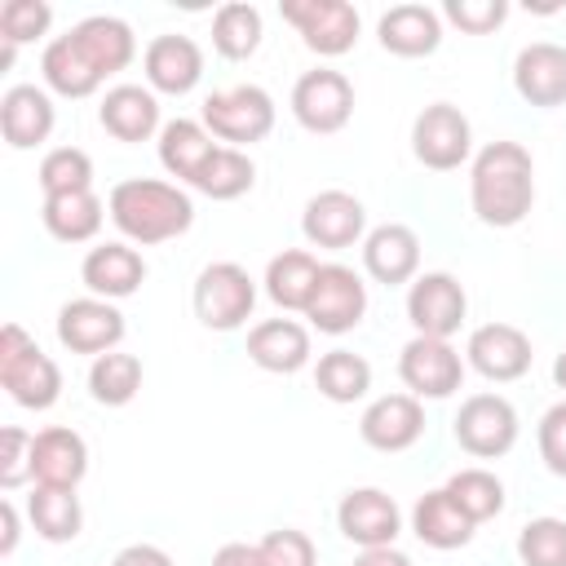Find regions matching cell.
I'll list each match as a JSON object with an SVG mask.
<instances>
[{
  "label": "cell",
  "mask_w": 566,
  "mask_h": 566,
  "mask_svg": "<svg viewBox=\"0 0 566 566\" xmlns=\"http://www.w3.org/2000/svg\"><path fill=\"white\" fill-rule=\"evenodd\" d=\"M44 230L62 243H88L102 230V199L93 190H71V195H49L44 199Z\"/></svg>",
  "instance_id": "cell-31"
},
{
  "label": "cell",
  "mask_w": 566,
  "mask_h": 566,
  "mask_svg": "<svg viewBox=\"0 0 566 566\" xmlns=\"http://www.w3.org/2000/svg\"><path fill=\"white\" fill-rule=\"evenodd\" d=\"M292 115L310 133H340L354 115V84L332 66L305 71L292 88Z\"/></svg>",
  "instance_id": "cell-10"
},
{
  "label": "cell",
  "mask_w": 566,
  "mask_h": 566,
  "mask_svg": "<svg viewBox=\"0 0 566 566\" xmlns=\"http://www.w3.org/2000/svg\"><path fill=\"white\" fill-rule=\"evenodd\" d=\"M354 566H411V557L389 544V548H363V553L354 557Z\"/></svg>",
  "instance_id": "cell-48"
},
{
  "label": "cell",
  "mask_w": 566,
  "mask_h": 566,
  "mask_svg": "<svg viewBox=\"0 0 566 566\" xmlns=\"http://www.w3.org/2000/svg\"><path fill=\"white\" fill-rule=\"evenodd\" d=\"M363 265L376 283L385 287H398V283H411L416 270H420V239L411 226L402 221H385L376 226L367 239H363Z\"/></svg>",
  "instance_id": "cell-20"
},
{
  "label": "cell",
  "mask_w": 566,
  "mask_h": 566,
  "mask_svg": "<svg viewBox=\"0 0 566 566\" xmlns=\"http://www.w3.org/2000/svg\"><path fill=\"white\" fill-rule=\"evenodd\" d=\"M283 22L323 57H340L358 40V9L345 0H283Z\"/></svg>",
  "instance_id": "cell-9"
},
{
  "label": "cell",
  "mask_w": 566,
  "mask_h": 566,
  "mask_svg": "<svg viewBox=\"0 0 566 566\" xmlns=\"http://www.w3.org/2000/svg\"><path fill=\"white\" fill-rule=\"evenodd\" d=\"M442 13H447L460 31L486 35V31H495V27L509 18V4H504V0H447Z\"/></svg>",
  "instance_id": "cell-44"
},
{
  "label": "cell",
  "mask_w": 566,
  "mask_h": 566,
  "mask_svg": "<svg viewBox=\"0 0 566 566\" xmlns=\"http://www.w3.org/2000/svg\"><path fill=\"white\" fill-rule=\"evenodd\" d=\"M40 71H44V84H49L53 93H62V97H88V93H97V84H102L97 66L80 53V44H75L71 35H57V40L44 44Z\"/></svg>",
  "instance_id": "cell-30"
},
{
  "label": "cell",
  "mask_w": 566,
  "mask_h": 566,
  "mask_svg": "<svg viewBox=\"0 0 566 566\" xmlns=\"http://www.w3.org/2000/svg\"><path fill=\"white\" fill-rule=\"evenodd\" d=\"M80 279H84V287H88L93 296L119 301V296H133V292L142 287L146 261H142V252L128 248V243H97V248H88V256H84V265H80Z\"/></svg>",
  "instance_id": "cell-21"
},
{
  "label": "cell",
  "mask_w": 566,
  "mask_h": 566,
  "mask_svg": "<svg viewBox=\"0 0 566 566\" xmlns=\"http://www.w3.org/2000/svg\"><path fill=\"white\" fill-rule=\"evenodd\" d=\"M464 314H469V296H464V287L447 270H429V274L411 279V287H407V318H411L416 336L447 340L451 332H460Z\"/></svg>",
  "instance_id": "cell-7"
},
{
  "label": "cell",
  "mask_w": 566,
  "mask_h": 566,
  "mask_svg": "<svg viewBox=\"0 0 566 566\" xmlns=\"http://www.w3.org/2000/svg\"><path fill=\"white\" fill-rule=\"evenodd\" d=\"M464 354H469V367L482 371L495 385L522 380L531 371V358H535L526 332L513 327V323H482V327H473Z\"/></svg>",
  "instance_id": "cell-14"
},
{
  "label": "cell",
  "mask_w": 566,
  "mask_h": 566,
  "mask_svg": "<svg viewBox=\"0 0 566 566\" xmlns=\"http://www.w3.org/2000/svg\"><path fill=\"white\" fill-rule=\"evenodd\" d=\"M256 305V283L239 261H212L195 279V318L212 332H234Z\"/></svg>",
  "instance_id": "cell-4"
},
{
  "label": "cell",
  "mask_w": 566,
  "mask_h": 566,
  "mask_svg": "<svg viewBox=\"0 0 566 566\" xmlns=\"http://www.w3.org/2000/svg\"><path fill=\"white\" fill-rule=\"evenodd\" d=\"M66 35L80 44V53L97 66V75H102V80H106V75H115V71H124V66L133 62V53H137L133 27H128L124 18H111V13H93V18L75 22Z\"/></svg>",
  "instance_id": "cell-25"
},
{
  "label": "cell",
  "mask_w": 566,
  "mask_h": 566,
  "mask_svg": "<svg viewBox=\"0 0 566 566\" xmlns=\"http://www.w3.org/2000/svg\"><path fill=\"white\" fill-rule=\"evenodd\" d=\"M0 517H4V539H0V553L9 557V553L18 548V509H13V500H0Z\"/></svg>",
  "instance_id": "cell-49"
},
{
  "label": "cell",
  "mask_w": 566,
  "mask_h": 566,
  "mask_svg": "<svg viewBox=\"0 0 566 566\" xmlns=\"http://www.w3.org/2000/svg\"><path fill=\"white\" fill-rule=\"evenodd\" d=\"M111 208V221L119 226L124 239L150 248V243H168L177 234L190 230L195 221V203L186 190L168 186V181H155V177H128L111 190L106 199Z\"/></svg>",
  "instance_id": "cell-2"
},
{
  "label": "cell",
  "mask_w": 566,
  "mask_h": 566,
  "mask_svg": "<svg viewBox=\"0 0 566 566\" xmlns=\"http://www.w3.org/2000/svg\"><path fill=\"white\" fill-rule=\"evenodd\" d=\"M248 358L261 371L292 376L310 363V332L296 318H265L248 332Z\"/></svg>",
  "instance_id": "cell-24"
},
{
  "label": "cell",
  "mask_w": 566,
  "mask_h": 566,
  "mask_svg": "<svg viewBox=\"0 0 566 566\" xmlns=\"http://www.w3.org/2000/svg\"><path fill=\"white\" fill-rule=\"evenodd\" d=\"M358 433L376 451H407L424 433V407L411 394H385L363 411Z\"/></svg>",
  "instance_id": "cell-18"
},
{
  "label": "cell",
  "mask_w": 566,
  "mask_h": 566,
  "mask_svg": "<svg viewBox=\"0 0 566 566\" xmlns=\"http://www.w3.org/2000/svg\"><path fill=\"white\" fill-rule=\"evenodd\" d=\"M111 566H172V557L159 544H128V548L115 553Z\"/></svg>",
  "instance_id": "cell-46"
},
{
  "label": "cell",
  "mask_w": 566,
  "mask_h": 566,
  "mask_svg": "<svg viewBox=\"0 0 566 566\" xmlns=\"http://www.w3.org/2000/svg\"><path fill=\"white\" fill-rule=\"evenodd\" d=\"M256 44H261V13H256L252 4L230 0V4H221V9L212 13V49H217L221 57H230V62L252 57Z\"/></svg>",
  "instance_id": "cell-37"
},
{
  "label": "cell",
  "mask_w": 566,
  "mask_h": 566,
  "mask_svg": "<svg viewBox=\"0 0 566 566\" xmlns=\"http://www.w3.org/2000/svg\"><path fill=\"white\" fill-rule=\"evenodd\" d=\"M102 128L115 137V142H146L155 128H159V102L150 88L142 84H115L106 97H102V111H97Z\"/></svg>",
  "instance_id": "cell-28"
},
{
  "label": "cell",
  "mask_w": 566,
  "mask_h": 566,
  "mask_svg": "<svg viewBox=\"0 0 566 566\" xmlns=\"http://www.w3.org/2000/svg\"><path fill=\"white\" fill-rule=\"evenodd\" d=\"M212 566H265L261 562V548L256 544H221L217 553H212Z\"/></svg>",
  "instance_id": "cell-47"
},
{
  "label": "cell",
  "mask_w": 566,
  "mask_h": 566,
  "mask_svg": "<svg viewBox=\"0 0 566 566\" xmlns=\"http://www.w3.org/2000/svg\"><path fill=\"white\" fill-rule=\"evenodd\" d=\"M142 66H146V84L155 93H168V97H181L199 84L203 75V53L190 35H155L142 53Z\"/></svg>",
  "instance_id": "cell-19"
},
{
  "label": "cell",
  "mask_w": 566,
  "mask_h": 566,
  "mask_svg": "<svg viewBox=\"0 0 566 566\" xmlns=\"http://www.w3.org/2000/svg\"><path fill=\"white\" fill-rule=\"evenodd\" d=\"M261 562L265 566H318V553H314V539L296 526H283V531H270L261 544Z\"/></svg>",
  "instance_id": "cell-42"
},
{
  "label": "cell",
  "mask_w": 566,
  "mask_h": 566,
  "mask_svg": "<svg viewBox=\"0 0 566 566\" xmlns=\"http://www.w3.org/2000/svg\"><path fill=\"white\" fill-rule=\"evenodd\" d=\"M380 44L398 57H429L442 44V18L429 4H394L380 13Z\"/></svg>",
  "instance_id": "cell-27"
},
{
  "label": "cell",
  "mask_w": 566,
  "mask_h": 566,
  "mask_svg": "<svg viewBox=\"0 0 566 566\" xmlns=\"http://www.w3.org/2000/svg\"><path fill=\"white\" fill-rule=\"evenodd\" d=\"M336 526L358 548H389L398 539V531H402V513H398L394 495H385L380 486H358V491H349L340 500Z\"/></svg>",
  "instance_id": "cell-15"
},
{
  "label": "cell",
  "mask_w": 566,
  "mask_h": 566,
  "mask_svg": "<svg viewBox=\"0 0 566 566\" xmlns=\"http://www.w3.org/2000/svg\"><path fill=\"white\" fill-rule=\"evenodd\" d=\"M553 380H557V389H566V349H562L557 363H553Z\"/></svg>",
  "instance_id": "cell-50"
},
{
  "label": "cell",
  "mask_w": 566,
  "mask_h": 566,
  "mask_svg": "<svg viewBox=\"0 0 566 566\" xmlns=\"http://www.w3.org/2000/svg\"><path fill=\"white\" fill-rule=\"evenodd\" d=\"M447 495H451L473 522H486V517H495V513L504 509V482H500L495 473H486V469H460V473H451Z\"/></svg>",
  "instance_id": "cell-38"
},
{
  "label": "cell",
  "mask_w": 566,
  "mask_h": 566,
  "mask_svg": "<svg viewBox=\"0 0 566 566\" xmlns=\"http://www.w3.org/2000/svg\"><path fill=\"white\" fill-rule=\"evenodd\" d=\"M27 513H31L35 535L49 539V544H66V539H75L80 526H84L80 495H75V491H57V486H35L31 500H27Z\"/></svg>",
  "instance_id": "cell-33"
},
{
  "label": "cell",
  "mask_w": 566,
  "mask_h": 566,
  "mask_svg": "<svg viewBox=\"0 0 566 566\" xmlns=\"http://www.w3.org/2000/svg\"><path fill=\"white\" fill-rule=\"evenodd\" d=\"M203 128L217 137V142H230L234 150L239 146H252L261 137H270L274 128V97L256 84H234V88H221L203 102Z\"/></svg>",
  "instance_id": "cell-5"
},
{
  "label": "cell",
  "mask_w": 566,
  "mask_h": 566,
  "mask_svg": "<svg viewBox=\"0 0 566 566\" xmlns=\"http://www.w3.org/2000/svg\"><path fill=\"white\" fill-rule=\"evenodd\" d=\"M57 340L71 354H111L124 340V314L102 296H80L57 310Z\"/></svg>",
  "instance_id": "cell-13"
},
{
  "label": "cell",
  "mask_w": 566,
  "mask_h": 566,
  "mask_svg": "<svg viewBox=\"0 0 566 566\" xmlns=\"http://www.w3.org/2000/svg\"><path fill=\"white\" fill-rule=\"evenodd\" d=\"M0 385L9 389V398L18 407H31V411L53 407L57 394H62L57 363L18 323H4L0 327Z\"/></svg>",
  "instance_id": "cell-3"
},
{
  "label": "cell",
  "mask_w": 566,
  "mask_h": 566,
  "mask_svg": "<svg viewBox=\"0 0 566 566\" xmlns=\"http://www.w3.org/2000/svg\"><path fill=\"white\" fill-rule=\"evenodd\" d=\"M314 385L332 402H358L371 389V363L363 354H354V349H332V354L318 358Z\"/></svg>",
  "instance_id": "cell-34"
},
{
  "label": "cell",
  "mask_w": 566,
  "mask_h": 566,
  "mask_svg": "<svg viewBox=\"0 0 566 566\" xmlns=\"http://www.w3.org/2000/svg\"><path fill=\"white\" fill-rule=\"evenodd\" d=\"M367 314V283L349 270V265H323L318 270V283L310 292V305H305V318L327 332V336H340L349 327H358Z\"/></svg>",
  "instance_id": "cell-11"
},
{
  "label": "cell",
  "mask_w": 566,
  "mask_h": 566,
  "mask_svg": "<svg viewBox=\"0 0 566 566\" xmlns=\"http://www.w3.org/2000/svg\"><path fill=\"white\" fill-rule=\"evenodd\" d=\"M398 376L411 389V398H451L464 380V363L451 349V340L411 336L398 354Z\"/></svg>",
  "instance_id": "cell-12"
},
{
  "label": "cell",
  "mask_w": 566,
  "mask_h": 566,
  "mask_svg": "<svg viewBox=\"0 0 566 566\" xmlns=\"http://www.w3.org/2000/svg\"><path fill=\"white\" fill-rule=\"evenodd\" d=\"M539 460L548 464V473H557V478H566V398L562 402H553L548 411H544V420H539Z\"/></svg>",
  "instance_id": "cell-45"
},
{
  "label": "cell",
  "mask_w": 566,
  "mask_h": 566,
  "mask_svg": "<svg viewBox=\"0 0 566 566\" xmlns=\"http://www.w3.org/2000/svg\"><path fill=\"white\" fill-rule=\"evenodd\" d=\"M137 389H142V358L137 354L111 349V354L93 358V367H88V394H93V402L124 407V402L137 398Z\"/></svg>",
  "instance_id": "cell-35"
},
{
  "label": "cell",
  "mask_w": 566,
  "mask_h": 566,
  "mask_svg": "<svg viewBox=\"0 0 566 566\" xmlns=\"http://www.w3.org/2000/svg\"><path fill=\"white\" fill-rule=\"evenodd\" d=\"M31 442H35V433H27L18 424L0 429V486L4 491L22 486L31 478Z\"/></svg>",
  "instance_id": "cell-43"
},
{
  "label": "cell",
  "mask_w": 566,
  "mask_h": 566,
  "mask_svg": "<svg viewBox=\"0 0 566 566\" xmlns=\"http://www.w3.org/2000/svg\"><path fill=\"white\" fill-rule=\"evenodd\" d=\"M88 473V447L75 429L66 424H49L35 433L31 442V482L35 486H57V491H75Z\"/></svg>",
  "instance_id": "cell-16"
},
{
  "label": "cell",
  "mask_w": 566,
  "mask_h": 566,
  "mask_svg": "<svg viewBox=\"0 0 566 566\" xmlns=\"http://www.w3.org/2000/svg\"><path fill=\"white\" fill-rule=\"evenodd\" d=\"M53 22V9L44 0H4L0 4V40L9 44H27L35 35H44Z\"/></svg>",
  "instance_id": "cell-41"
},
{
  "label": "cell",
  "mask_w": 566,
  "mask_h": 566,
  "mask_svg": "<svg viewBox=\"0 0 566 566\" xmlns=\"http://www.w3.org/2000/svg\"><path fill=\"white\" fill-rule=\"evenodd\" d=\"M212 150L217 142L199 119H168L159 128V164L181 181H195Z\"/></svg>",
  "instance_id": "cell-29"
},
{
  "label": "cell",
  "mask_w": 566,
  "mask_h": 566,
  "mask_svg": "<svg viewBox=\"0 0 566 566\" xmlns=\"http://www.w3.org/2000/svg\"><path fill=\"white\" fill-rule=\"evenodd\" d=\"M252 181H256L252 159L243 150H234V146H217L190 186L199 195H208V199H239V195L252 190Z\"/></svg>",
  "instance_id": "cell-36"
},
{
  "label": "cell",
  "mask_w": 566,
  "mask_h": 566,
  "mask_svg": "<svg viewBox=\"0 0 566 566\" xmlns=\"http://www.w3.org/2000/svg\"><path fill=\"white\" fill-rule=\"evenodd\" d=\"M318 270H323V265H318L310 252H301V248L279 252V256L265 265V292H270V301H274L279 310H301V314H305L310 292H314V283H318Z\"/></svg>",
  "instance_id": "cell-32"
},
{
  "label": "cell",
  "mask_w": 566,
  "mask_h": 566,
  "mask_svg": "<svg viewBox=\"0 0 566 566\" xmlns=\"http://www.w3.org/2000/svg\"><path fill=\"white\" fill-rule=\"evenodd\" d=\"M455 442L478 455V460H495L504 451H513L517 442V411L509 398L500 394H473L460 402V416H455Z\"/></svg>",
  "instance_id": "cell-8"
},
{
  "label": "cell",
  "mask_w": 566,
  "mask_h": 566,
  "mask_svg": "<svg viewBox=\"0 0 566 566\" xmlns=\"http://www.w3.org/2000/svg\"><path fill=\"white\" fill-rule=\"evenodd\" d=\"M473 517L447 495V486H438V491H429V495H420L416 500V509H411V531H416V539L420 544H429V548H464L469 539H473Z\"/></svg>",
  "instance_id": "cell-26"
},
{
  "label": "cell",
  "mask_w": 566,
  "mask_h": 566,
  "mask_svg": "<svg viewBox=\"0 0 566 566\" xmlns=\"http://www.w3.org/2000/svg\"><path fill=\"white\" fill-rule=\"evenodd\" d=\"M53 102L44 88L35 84H13L4 97H0V133L13 150H31L40 142H49L53 133Z\"/></svg>",
  "instance_id": "cell-23"
},
{
  "label": "cell",
  "mask_w": 566,
  "mask_h": 566,
  "mask_svg": "<svg viewBox=\"0 0 566 566\" xmlns=\"http://www.w3.org/2000/svg\"><path fill=\"white\" fill-rule=\"evenodd\" d=\"M469 199L482 226L509 230L535 203V164L531 150L517 142H491L478 150L469 172Z\"/></svg>",
  "instance_id": "cell-1"
},
{
  "label": "cell",
  "mask_w": 566,
  "mask_h": 566,
  "mask_svg": "<svg viewBox=\"0 0 566 566\" xmlns=\"http://www.w3.org/2000/svg\"><path fill=\"white\" fill-rule=\"evenodd\" d=\"M363 226H367V212L349 190H318L301 212L305 239L314 248H332V252L354 248L363 239Z\"/></svg>",
  "instance_id": "cell-17"
},
{
  "label": "cell",
  "mask_w": 566,
  "mask_h": 566,
  "mask_svg": "<svg viewBox=\"0 0 566 566\" xmlns=\"http://www.w3.org/2000/svg\"><path fill=\"white\" fill-rule=\"evenodd\" d=\"M411 150H416V159H420L424 168L451 172V168H460V164L469 159V150H473V128H469V119H464L451 102H433V106H424V111L416 115V124H411Z\"/></svg>",
  "instance_id": "cell-6"
},
{
  "label": "cell",
  "mask_w": 566,
  "mask_h": 566,
  "mask_svg": "<svg viewBox=\"0 0 566 566\" xmlns=\"http://www.w3.org/2000/svg\"><path fill=\"white\" fill-rule=\"evenodd\" d=\"M513 84L531 106H562L566 102V49L553 40H535L513 62Z\"/></svg>",
  "instance_id": "cell-22"
},
{
  "label": "cell",
  "mask_w": 566,
  "mask_h": 566,
  "mask_svg": "<svg viewBox=\"0 0 566 566\" xmlns=\"http://www.w3.org/2000/svg\"><path fill=\"white\" fill-rule=\"evenodd\" d=\"M40 186L49 195H71V190H93V159L80 146H53L40 159Z\"/></svg>",
  "instance_id": "cell-39"
},
{
  "label": "cell",
  "mask_w": 566,
  "mask_h": 566,
  "mask_svg": "<svg viewBox=\"0 0 566 566\" xmlns=\"http://www.w3.org/2000/svg\"><path fill=\"white\" fill-rule=\"evenodd\" d=\"M517 557L526 566H566V522L562 517H535L517 535Z\"/></svg>",
  "instance_id": "cell-40"
}]
</instances>
